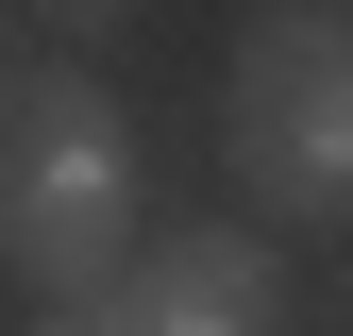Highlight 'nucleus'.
I'll list each match as a JSON object with an SVG mask.
<instances>
[{
    "label": "nucleus",
    "mask_w": 353,
    "mask_h": 336,
    "mask_svg": "<svg viewBox=\"0 0 353 336\" xmlns=\"http://www.w3.org/2000/svg\"><path fill=\"white\" fill-rule=\"evenodd\" d=\"M17 336H286V252L270 219H185V235H135L101 286L34 303Z\"/></svg>",
    "instance_id": "nucleus-3"
},
{
    "label": "nucleus",
    "mask_w": 353,
    "mask_h": 336,
    "mask_svg": "<svg viewBox=\"0 0 353 336\" xmlns=\"http://www.w3.org/2000/svg\"><path fill=\"white\" fill-rule=\"evenodd\" d=\"M135 252V118L101 101V67H0V269L34 303L101 286Z\"/></svg>",
    "instance_id": "nucleus-1"
},
{
    "label": "nucleus",
    "mask_w": 353,
    "mask_h": 336,
    "mask_svg": "<svg viewBox=\"0 0 353 336\" xmlns=\"http://www.w3.org/2000/svg\"><path fill=\"white\" fill-rule=\"evenodd\" d=\"M135 0H34V34H118Z\"/></svg>",
    "instance_id": "nucleus-4"
},
{
    "label": "nucleus",
    "mask_w": 353,
    "mask_h": 336,
    "mask_svg": "<svg viewBox=\"0 0 353 336\" xmlns=\"http://www.w3.org/2000/svg\"><path fill=\"white\" fill-rule=\"evenodd\" d=\"M219 151H236L252 219H353V0H286L219 67Z\"/></svg>",
    "instance_id": "nucleus-2"
}]
</instances>
